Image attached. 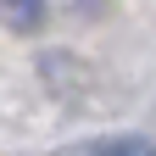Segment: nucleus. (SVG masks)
Here are the masks:
<instances>
[{
    "label": "nucleus",
    "mask_w": 156,
    "mask_h": 156,
    "mask_svg": "<svg viewBox=\"0 0 156 156\" xmlns=\"http://www.w3.org/2000/svg\"><path fill=\"white\" fill-rule=\"evenodd\" d=\"M84 156H156V145L145 134H106V140H89Z\"/></svg>",
    "instance_id": "obj_1"
},
{
    "label": "nucleus",
    "mask_w": 156,
    "mask_h": 156,
    "mask_svg": "<svg viewBox=\"0 0 156 156\" xmlns=\"http://www.w3.org/2000/svg\"><path fill=\"white\" fill-rule=\"evenodd\" d=\"M45 6L50 0H0V11H6L11 23H23V28H34L39 17H45Z\"/></svg>",
    "instance_id": "obj_2"
}]
</instances>
